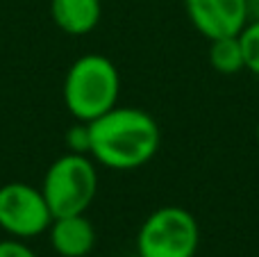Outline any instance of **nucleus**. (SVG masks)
<instances>
[{
  "instance_id": "nucleus-13",
  "label": "nucleus",
  "mask_w": 259,
  "mask_h": 257,
  "mask_svg": "<svg viewBox=\"0 0 259 257\" xmlns=\"http://www.w3.org/2000/svg\"><path fill=\"white\" fill-rule=\"evenodd\" d=\"M248 12H250V21H259V0H248Z\"/></svg>"
},
{
  "instance_id": "nucleus-7",
  "label": "nucleus",
  "mask_w": 259,
  "mask_h": 257,
  "mask_svg": "<svg viewBox=\"0 0 259 257\" xmlns=\"http://www.w3.org/2000/svg\"><path fill=\"white\" fill-rule=\"evenodd\" d=\"M48 237L59 257H87L96 246V228L84 214L53 219Z\"/></svg>"
},
{
  "instance_id": "nucleus-5",
  "label": "nucleus",
  "mask_w": 259,
  "mask_h": 257,
  "mask_svg": "<svg viewBox=\"0 0 259 257\" xmlns=\"http://www.w3.org/2000/svg\"><path fill=\"white\" fill-rule=\"evenodd\" d=\"M53 212L41 189L27 182H7L0 187V228L14 239H32L48 232Z\"/></svg>"
},
{
  "instance_id": "nucleus-8",
  "label": "nucleus",
  "mask_w": 259,
  "mask_h": 257,
  "mask_svg": "<svg viewBox=\"0 0 259 257\" xmlns=\"http://www.w3.org/2000/svg\"><path fill=\"white\" fill-rule=\"evenodd\" d=\"M50 16L66 34H89L103 16V0H50Z\"/></svg>"
},
{
  "instance_id": "nucleus-6",
  "label": "nucleus",
  "mask_w": 259,
  "mask_h": 257,
  "mask_svg": "<svg viewBox=\"0 0 259 257\" xmlns=\"http://www.w3.org/2000/svg\"><path fill=\"white\" fill-rule=\"evenodd\" d=\"M191 25L205 39L237 36L250 21L248 0H184Z\"/></svg>"
},
{
  "instance_id": "nucleus-9",
  "label": "nucleus",
  "mask_w": 259,
  "mask_h": 257,
  "mask_svg": "<svg viewBox=\"0 0 259 257\" xmlns=\"http://www.w3.org/2000/svg\"><path fill=\"white\" fill-rule=\"evenodd\" d=\"M209 64L221 75H237L239 71H243V50L239 34L209 41Z\"/></svg>"
},
{
  "instance_id": "nucleus-3",
  "label": "nucleus",
  "mask_w": 259,
  "mask_h": 257,
  "mask_svg": "<svg viewBox=\"0 0 259 257\" xmlns=\"http://www.w3.org/2000/svg\"><path fill=\"white\" fill-rule=\"evenodd\" d=\"M53 219L84 214L98 194V168L89 155L66 153L48 166L41 185Z\"/></svg>"
},
{
  "instance_id": "nucleus-14",
  "label": "nucleus",
  "mask_w": 259,
  "mask_h": 257,
  "mask_svg": "<svg viewBox=\"0 0 259 257\" xmlns=\"http://www.w3.org/2000/svg\"><path fill=\"white\" fill-rule=\"evenodd\" d=\"M257 144H259V123H257Z\"/></svg>"
},
{
  "instance_id": "nucleus-1",
  "label": "nucleus",
  "mask_w": 259,
  "mask_h": 257,
  "mask_svg": "<svg viewBox=\"0 0 259 257\" xmlns=\"http://www.w3.org/2000/svg\"><path fill=\"white\" fill-rule=\"evenodd\" d=\"M89 155L112 171L141 168L157 155L161 132L152 114L139 107H114L89 123Z\"/></svg>"
},
{
  "instance_id": "nucleus-11",
  "label": "nucleus",
  "mask_w": 259,
  "mask_h": 257,
  "mask_svg": "<svg viewBox=\"0 0 259 257\" xmlns=\"http://www.w3.org/2000/svg\"><path fill=\"white\" fill-rule=\"evenodd\" d=\"M66 146H68V153L89 155V148H91L89 123L77 121L73 127H68V132H66Z\"/></svg>"
},
{
  "instance_id": "nucleus-10",
  "label": "nucleus",
  "mask_w": 259,
  "mask_h": 257,
  "mask_svg": "<svg viewBox=\"0 0 259 257\" xmlns=\"http://www.w3.org/2000/svg\"><path fill=\"white\" fill-rule=\"evenodd\" d=\"M239 41L243 50V68L259 77V21H248L239 32Z\"/></svg>"
},
{
  "instance_id": "nucleus-12",
  "label": "nucleus",
  "mask_w": 259,
  "mask_h": 257,
  "mask_svg": "<svg viewBox=\"0 0 259 257\" xmlns=\"http://www.w3.org/2000/svg\"><path fill=\"white\" fill-rule=\"evenodd\" d=\"M0 257H39L23 239H3L0 241Z\"/></svg>"
},
{
  "instance_id": "nucleus-4",
  "label": "nucleus",
  "mask_w": 259,
  "mask_h": 257,
  "mask_svg": "<svg viewBox=\"0 0 259 257\" xmlns=\"http://www.w3.org/2000/svg\"><path fill=\"white\" fill-rule=\"evenodd\" d=\"M198 246V221L180 205H166L148 214L137 235L139 257H196Z\"/></svg>"
},
{
  "instance_id": "nucleus-2",
  "label": "nucleus",
  "mask_w": 259,
  "mask_h": 257,
  "mask_svg": "<svg viewBox=\"0 0 259 257\" xmlns=\"http://www.w3.org/2000/svg\"><path fill=\"white\" fill-rule=\"evenodd\" d=\"M121 75L116 64L98 53L77 57L64 77V105L75 121L91 123L116 107Z\"/></svg>"
}]
</instances>
